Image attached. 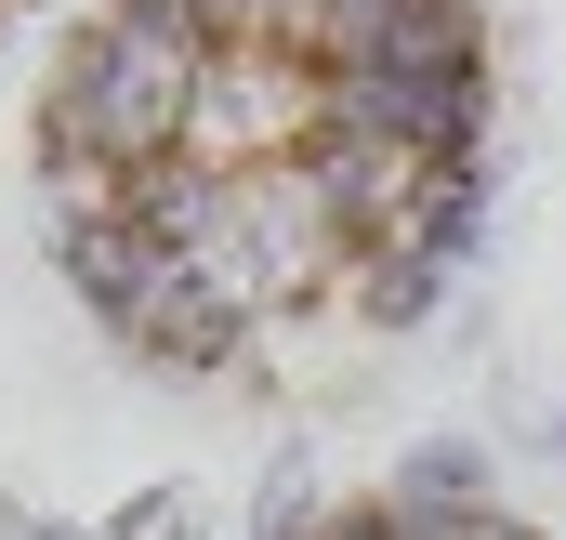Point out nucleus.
I'll return each instance as SVG.
<instances>
[{
    "mask_svg": "<svg viewBox=\"0 0 566 540\" xmlns=\"http://www.w3.org/2000/svg\"><path fill=\"white\" fill-rule=\"evenodd\" d=\"M198 277L238 290L251 330H277V316H303V303H329V290L356 277V251H343L329 198L303 185V158H264V172H224V225H211Z\"/></svg>",
    "mask_w": 566,
    "mask_h": 540,
    "instance_id": "1",
    "label": "nucleus"
},
{
    "mask_svg": "<svg viewBox=\"0 0 566 540\" xmlns=\"http://www.w3.org/2000/svg\"><path fill=\"white\" fill-rule=\"evenodd\" d=\"M316 53L303 40H251V27H224L211 53H198V120H185V145L211 158V172H264V158H303V133H316Z\"/></svg>",
    "mask_w": 566,
    "mask_h": 540,
    "instance_id": "2",
    "label": "nucleus"
},
{
    "mask_svg": "<svg viewBox=\"0 0 566 540\" xmlns=\"http://www.w3.org/2000/svg\"><path fill=\"white\" fill-rule=\"evenodd\" d=\"M316 120H343V133H382L409 145L422 172H474L488 158V120H501V80L488 66H329L316 80Z\"/></svg>",
    "mask_w": 566,
    "mask_h": 540,
    "instance_id": "3",
    "label": "nucleus"
},
{
    "mask_svg": "<svg viewBox=\"0 0 566 540\" xmlns=\"http://www.w3.org/2000/svg\"><path fill=\"white\" fill-rule=\"evenodd\" d=\"M303 185L329 198V225H343L356 264H369V251H409V211H422V158H409V145L316 120V133H303Z\"/></svg>",
    "mask_w": 566,
    "mask_h": 540,
    "instance_id": "4",
    "label": "nucleus"
},
{
    "mask_svg": "<svg viewBox=\"0 0 566 540\" xmlns=\"http://www.w3.org/2000/svg\"><path fill=\"white\" fill-rule=\"evenodd\" d=\"M382 501H396V515H488V501H501V448L461 435V422H434V435H409V448L382 461Z\"/></svg>",
    "mask_w": 566,
    "mask_h": 540,
    "instance_id": "5",
    "label": "nucleus"
},
{
    "mask_svg": "<svg viewBox=\"0 0 566 540\" xmlns=\"http://www.w3.org/2000/svg\"><path fill=\"white\" fill-rule=\"evenodd\" d=\"M448 290H461V277L434 264V251H369V264L343 277V303H356L369 343H422V330H448Z\"/></svg>",
    "mask_w": 566,
    "mask_h": 540,
    "instance_id": "6",
    "label": "nucleus"
},
{
    "mask_svg": "<svg viewBox=\"0 0 566 540\" xmlns=\"http://www.w3.org/2000/svg\"><path fill=\"white\" fill-rule=\"evenodd\" d=\"M409 251H434L448 277H474L501 251V198H488V158L474 172H422V211H409Z\"/></svg>",
    "mask_w": 566,
    "mask_h": 540,
    "instance_id": "7",
    "label": "nucleus"
},
{
    "mask_svg": "<svg viewBox=\"0 0 566 540\" xmlns=\"http://www.w3.org/2000/svg\"><path fill=\"white\" fill-rule=\"evenodd\" d=\"M316 515H329V475H316V448H303V435H290V448H264L238 540H316Z\"/></svg>",
    "mask_w": 566,
    "mask_h": 540,
    "instance_id": "8",
    "label": "nucleus"
},
{
    "mask_svg": "<svg viewBox=\"0 0 566 540\" xmlns=\"http://www.w3.org/2000/svg\"><path fill=\"white\" fill-rule=\"evenodd\" d=\"M106 540H211V501H198V488H133V501L106 515Z\"/></svg>",
    "mask_w": 566,
    "mask_h": 540,
    "instance_id": "9",
    "label": "nucleus"
},
{
    "mask_svg": "<svg viewBox=\"0 0 566 540\" xmlns=\"http://www.w3.org/2000/svg\"><path fill=\"white\" fill-rule=\"evenodd\" d=\"M501 435H514L527 461H554V475H566V396H527V408H501Z\"/></svg>",
    "mask_w": 566,
    "mask_h": 540,
    "instance_id": "10",
    "label": "nucleus"
},
{
    "mask_svg": "<svg viewBox=\"0 0 566 540\" xmlns=\"http://www.w3.org/2000/svg\"><path fill=\"white\" fill-rule=\"evenodd\" d=\"M316 540H396V501H382V488H369V501H329Z\"/></svg>",
    "mask_w": 566,
    "mask_h": 540,
    "instance_id": "11",
    "label": "nucleus"
},
{
    "mask_svg": "<svg viewBox=\"0 0 566 540\" xmlns=\"http://www.w3.org/2000/svg\"><path fill=\"white\" fill-rule=\"evenodd\" d=\"M0 540H106V528H80V515H40V501H0Z\"/></svg>",
    "mask_w": 566,
    "mask_h": 540,
    "instance_id": "12",
    "label": "nucleus"
},
{
    "mask_svg": "<svg viewBox=\"0 0 566 540\" xmlns=\"http://www.w3.org/2000/svg\"><path fill=\"white\" fill-rule=\"evenodd\" d=\"M13 13H40V0H0V27H13Z\"/></svg>",
    "mask_w": 566,
    "mask_h": 540,
    "instance_id": "13",
    "label": "nucleus"
}]
</instances>
